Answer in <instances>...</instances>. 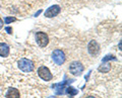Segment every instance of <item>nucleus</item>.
<instances>
[{
    "instance_id": "1",
    "label": "nucleus",
    "mask_w": 122,
    "mask_h": 98,
    "mask_svg": "<svg viewBox=\"0 0 122 98\" xmlns=\"http://www.w3.org/2000/svg\"><path fill=\"white\" fill-rule=\"evenodd\" d=\"M18 68L20 69V71H22L24 73H30L32 72L35 68V65L34 63L30 61V60L26 59V58H22L18 61Z\"/></svg>"
},
{
    "instance_id": "2",
    "label": "nucleus",
    "mask_w": 122,
    "mask_h": 98,
    "mask_svg": "<svg viewBox=\"0 0 122 98\" xmlns=\"http://www.w3.org/2000/svg\"><path fill=\"white\" fill-rule=\"evenodd\" d=\"M52 60L56 65H59V66L63 65L64 62H65V60H66L65 54H64V52L62 50H59V49L54 50L52 53Z\"/></svg>"
},
{
    "instance_id": "3",
    "label": "nucleus",
    "mask_w": 122,
    "mask_h": 98,
    "mask_svg": "<svg viewBox=\"0 0 122 98\" xmlns=\"http://www.w3.org/2000/svg\"><path fill=\"white\" fill-rule=\"evenodd\" d=\"M83 70H85V67L81 62L74 61L69 65V72L74 76H81Z\"/></svg>"
},
{
    "instance_id": "4",
    "label": "nucleus",
    "mask_w": 122,
    "mask_h": 98,
    "mask_svg": "<svg viewBox=\"0 0 122 98\" xmlns=\"http://www.w3.org/2000/svg\"><path fill=\"white\" fill-rule=\"evenodd\" d=\"M38 75H39V77L44 81H51L53 79V75L50 72V70L45 66H41L39 69H38Z\"/></svg>"
},
{
    "instance_id": "5",
    "label": "nucleus",
    "mask_w": 122,
    "mask_h": 98,
    "mask_svg": "<svg viewBox=\"0 0 122 98\" xmlns=\"http://www.w3.org/2000/svg\"><path fill=\"white\" fill-rule=\"evenodd\" d=\"M36 41L40 47L45 48L46 46H48L49 44V37L47 36V33H45L43 31H39L36 33Z\"/></svg>"
},
{
    "instance_id": "6",
    "label": "nucleus",
    "mask_w": 122,
    "mask_h": 98,
    "mask_svg": "<svg viewBox=\"0 0 122 98\" xmlns=\"http://www.w3.org/2000/svg\"><path fill=\"white\" fill-rule=\"evenodd\" d=\"M60 11H61V8L59 5H52L45 11V16L48 18L55 17L60 13Z\"/></svg>"
},
{
    "instance_id": "7",
    "label": "nucleus",
    "mask_w": 122,
    "mask_h": 98,
    "mask_svg": "<svg viewBox=\"0 0 122 98\" xmlns=\"http://www.w3.org/2000/svg\"><path fill=\"white\" fill-rule=\"evenodd\" d=\"M87 51H89L90 55L97 56L99 54V52H100V45L96 40H91L89 46H87Z\"/></svg>"
},
{
    "instance_id": "8",
    "label": "nucleus",
    "mask_w": 122,
    "mask_h": 98,
    "mask_svg": "<svg viewBox=\"0 0 122 98\" xmlns=\"http://www.w3.org/2000/svg\"><path fill=\"white\" fill-rule=\"evenodd\" d=\"M68 82H63V83H58V84H54L53 85V88L55 90V93L57 95H62L64 94V89H65V86L67 85Z\"/></svg>"
},
{
    "instance_id": "9",
    "label": "nucleus",
    "mask_w": 122,
    "mask_h": 98,
    "mask_svg": "<svg viewBox=\"0 0 122 98\" xmlns=\"http://www.w3.org/2000/svg\"><path fill=\"white\" fill-rule=\"evenodd\" d=\"M6 98H20V93L16 88H9L5 94Z\"/></svg>"
},
{
    "instance_id": "10",
    "label": "nucleus",
    "mask_w": 122,
    "mask_h": 98,
    "mask_svg": "<svg viewBox=\"0 0 122 98\" xmlns=\"http://www.w3.org/2000/svg\"><path fill=\"white\" fill-rule=\"evenodd\" d=\"M9 46L5 43H0V57L6 58L9 55Z\"/></svg>"
},
{
    "instance_id": "11",
    "label": "nucleus",
    "mask_w": 122,
    "mask_h": 98,
    "mask_svg": "<svg viewBox=\"0 0 122 98\" xmlns=\"http://www.w3.org/2000/svg\"><path fill=\"white\" fill-rule=\"evenodd\" d=\"M110 69H111L110 64H102V65L99 67V71L102 73H107L108 71H110Z\"/></svg>"
},
{
    "instance_id": "12",
    "label": "nucleus",
    "mask_w": 122,
    "mask_h": 98,
    "mask_svg": "<svg viewBox=\"0 0 122 98\" xmlns=\"http://www.w3.org/2000/svg\"><path fill=\"white\" fill-rule=\"evenodd\" d=\"M65 89H66V93L69 96H74L75 94H77V90L74 89L73 87H70V86H68V87H66Z\"/></svg>"
},
{
    "instance_id": "13",
    "label": "nucleus",
    "mask_w": 122,
    "mask_h": 98,
    "mask_svg": "<svg viewBox=\"0 0 122 98\" xmlns=\"http://www.w3.org/2000/svg\"><path fill=\"white\" fill-rule=\"evenodd\" d=\"M16 20V18L15 17H5V19H4V23L5 24H9V23H11V22H13V21H15Z\"/></svg>"
},
{
    "instance_id": "14",
    "label": "nucleus",
    "mask_w": 122,
    "mask_h": 98,
    "mask_svg": "<svg viewBox=\"0 0 122 98\" xmlns=\"http://www.w3.org/2000/svg\"><path fill=\"white\" fill-rule=\"evenodd\" d=\"M5 31L8 32V33H12V28L9 27V26H8V27H5Z\"/></svg>"
},
{
    "instance_id": "15",
    "label": "nucleus",
    "mask_w": 122,
    "mask_h": 98,
    "mask_svg": "<svg viewBox=\"0 0 122 98\" xmlns=\"http://www.w3.org/2000/svg\"><path fill=\"white\" fill-rule=\"evenodd\" d=\"M3 24H4V22H3V20L0 18V29H1L3 27Z\"/></svg>"
},
{
    "instance_id": "16",
    "label": "nucleus",
    "mask_w": 122,
    "mask_h": 98,
    "mask_svg": "<svg viewBox=\"0 0 122 98\" xmlns=\"http://www.w3.org/2000/svg\"><path fill=\"white\" fill-rule=\"evenodd\" d=\"M40 13H41V10H40V11H38V12H37V13L35 14V16L37 17V16H38V15H39V14H40Z\"/></svg>"
},
{
    "instance_id": "17",
    "label": "nucleus",
    "mask_w": 122,
    "mask_h": 98,
    "mask_svg": "<svg viewBox=\"0 0 122 98\" xmlns=\"http://www.w3.org/2000/svg\"><path fill=\"white\" fill-rule=\"evenodd\" d=\"M86 98H96V97H94V96H89V97H86Z\"/></svg>"
},
{
    "instance_id": "18",
    "label": "nucleus",
    "mask_w": 122,
    "mask_h": 98,
    "mask_svg": "<svg viewBox=\"0 0 122 98\" xmlns=\"http://www.w3.org/2000/svg\"><path fill=\"white\" fill-rule=\"evenodd\" d=\"M48 98H57V97H55V96H50V97H48Z\"/></svg>"
}]
</instances>
